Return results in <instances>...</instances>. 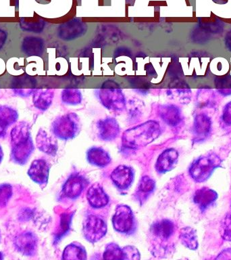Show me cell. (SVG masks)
Returning <instances> with one entry per match:
<instances>
[{"mask_svg": "<svg viewBox=\"0 0 231 260\" xmlns=\"http://www.w3.org/2000/svg\"><path fill=\"white\" fill-rule=\"evenodd\" d=\"M161 134L158 122L149 121L126 131L123 136V144L125 148L135 149L147 146Z\"/></svg>", "mask_w": 231, "mask_h": 260, "instance_id": "1", "label": "cell"}, {"mask_svg": "<svg viewBox=\"0 0 231 260\" xmlns=\"http://www.w3.org/2000/svg\"><path fill=\"white\" fill-rule=\"evenodd\" d=\"M12 156L16 162L23 164L29 158L33 150L29 125L20 122L12 129Z\"/></svg>", "mask_w": 231, "mask_h": 260, "instance_id": "2", "label": "cell"}, {"mask_svg": "<svg viewBox=\"0 0 231 260\" xmlns=\"http://www.w3.org/2000/svg\"><path fill=\"white\" fill-rule=\"evenodd\" d=\"M221 162L220 157L213 152L205 154L192 162L189 168L190 176L196 182H205L220 167Z\"/></svg>", "mask_w": 231, "mask_h": 260, "instance_id": "3", "label": "cell"}, {"mask_svg": "<svg viewBox=\"0 0 231 260\" xmlns=\"http://www.w3.org/2000/svg\"><path fill=\"white\" fill-rule=\"evenodd\" d=\"M52 128L53 133L60 139H72L80 132V120L75 113L65 114L53 122Z\"/></svg>", "mask_w": 231, "mask_h": 260, "instance_id": "4", "label": "cell"}, {"mask_svg": "<svg viewBox=\"0 0 231 260\" xmlns=\"http://www.w3.org/2000/svg\"><path fill=\"white\" fill-rule=\"evenodd\" d=\"M113 226L117 232L131 235L136 230V220L133 211L127 205H119L112 218Z\"/></svg>", "mask_w": 231, "mask_h": 260, "instance_id": "5", "label": "cell"}, {"mask_svg": "<svg viewBox=\"0 0 231 260\" xmlns=\"http://www.w3.org/2000/svg\"><path fill=\"white\" fill-rule=\"evenodd\" d=\"M107 232V224L103 217L89 215L83 223V235L90 243H94L102 239Z\"/></svg>", "mask_w": 231, "mask_h": 260, "instance_id": "6", "label": "cell"}, {"mask_svg": "<svg viewBox=\"0 0 231 260\" xmlns=\"http://www.w3.org/2000/svg\"><path fill=\"white\" fill-rule=\"evenodd\" d=\"M95 93L100 103L108 110L119 111L125 108L126 99L121 89H97Z\"/></svg>", "mask_w": 231, "mask_h": 260, "instance_id": "7", "label": "cell"}, {"mask_svg": "<svg viewBox=\"0 0 231 260\" xmlns=\"http://www.w3.org/2000/svg\"><path fill=\"white\" fill-rule=\"evenodd\" d=\"M87 26L79 20H73L59 26L58 35L63 40H72L82 36L87 31Z\"/></svg>", "mask_w": 231, "mask_h": 260, "instance_id": "8", "label": "cell"}, {"mask_svg": "<svg viewBox=\"0 0 231 260\" xmlns=\"http://www.w3.org/2000/svg\"><path fill=\"white\" fill-rule=\"evenodd\" d=\"M96 127L99 138L104 141H111L119 135V124L113 118L107 117L99 120Z\"/></svg>", "mask_w": 231, "mask_h": 260, "instance_id": "9", "label": "cell"}, {"mask_svg": "<svg viewBox=\"0 0 231 260\" xmlns=\"http://www.w3.org/2000/svg\"><path fill=\"white\" fill-rule=\"evenodd\" d=\"M87 181L78 174L71 175L63 186V193L67 198L75 199L80 196L87 186Z\"/></svg>", "mask_w": 231, "mask_h": 260, "instance_id": "10", "label": "cell"}, {"mask_svg": "<svg viewBox=\"0 0 231 260\" xmlns=\"http://www.w3.org/2000/svg\"><path fill=\"white\" fill-rule=\"evenodd\" d=\"M36 81L33 77L28 75L14 77L11 82V88L15 94L22 97H27L33 94L36 90Z\"/></svg>", "mask_w": 231, "mask_h": 260, "instance_id": "11", "label": "cell"}, {"mask_svg": "<svg viewBox=\"0 0 231 260\" xmlns=\"http://www.w3.org/2000/svg\"><path fill=\"white\" fill-rule=\"evenodd\" d=\"M111 179L120 190H127L133 182V170L129 167L120 166L111 173Z\"/></svg>", "mask_w": 231, "mask_h": 260, "instance_id": "12", "label": "cell"}, {"mask_svg": "<svg viewBox=\"0 0 231 260\" xmlns=\"http://www.w3.org/2000/svg\"><path fill=\"white\" fill-rule=\"evenodd\" d=\"M50 166L45 160H34L28 171L30 178L41 186H46L48 183Z\"/></svg>", "mask_w": 231, "mask_h": 260, "instance_id": "13", "label": "cell"}, {"mask_svg": "<svg viewBox=\"0 0 231 260\" xmlns=\"http://www.w3.org/2000/svg\"><path fill=\"white\" fill-rule=\"evenodd\" d=\"M178 158V153L175 149L170 148L166 150L158 158L156 164V170L160 174L170 172L176 166Z\"/></svg>", "mask_w": 231, "mask_h": 260, "instance_id": "14", "label": "cell"}, {"mask_svg": "<svg viewBox=\"0 0 231 260\" xmlns=\"http://www.w3.org/2000/svg\"><path fill=\"white\" fill-rule=\"evenodd\" d=\"M16 249L25 255H32L37 247V239L32 233L21 234L15 240Z\"/></svg>", "mask_w": 231, "mask_h": 260, "instance_id": "15", "label": "cell"}, {"mask_svg": "<svg viewBox=\"0 0 231 260\" xmlns=\"http://www.w3.org/2000/svg\"><path fill=\"white\" fill-rule=\"evenodd\" d=\"M87 201L89 205L94 208H102L109 203V197L99 184H94L88 189L87 193Z\"/></svg>", "mask_w": 231, "mask_h": 260, "instance_id": "16", "label": "cell"}, {"mask_svg": "<svg viewBox=\"0 0 231 260\" xmlns=\"http://www.w3.org/2000/svg\"><path fill=\"white\" fill-rule=\"evenodd\" d=\"M212 130V121L206 114L201 113L195 117L194 133L196 139L200 141L206 139Z\"/></svg>", "mask_w": 231, "mask_h": 260, "instance_id": "17", "label": "cell"}, {"mask_svg": "<svg viewBox=\"0 0 231 260\" xmlns=\"http://www.w3.org/2000/svg\"><path fill=\"white\" fill-rule=\"evenodd\" d=\"M159 115L168 125L175 127L182 121L181 111L177 106L174 105H162L160 107Z\"/></svg>", "mask_w": 231, "mask_h": 260, "instance_id": "18", "label": "cell"}, {"mask_svg": "<svg viewBox=\"0 0 231 260\" xmlns=\"http://www.w3.org/2000/svg\"><path fill=\"white\" fill-rule=\"evenodd\" d=\"M44 41L37 37H26L22 41V52L28 56H42L44 51Z\"/></svg>", "mask_w": 231, "mask_h": 260, "instance_id": "19", "label": "cell"}, {"mask_svg": "<svg viewBox=\"0 0 231 260\" xmlns=\"http://www.w3.org/2000/svg\"><path fill=\"white\" fill-rule=\"evenodd\" d=\"M217 197L218 194L216 191L204 187L196 191L194 194V201L196 204L198 205L202 211H204L215 202Z\"/></svg>", "mask_w": 231, "mask_h": 260, "instance_id": "20", "label": "cell"}, {"mask_svg": "<svg viewBox=\"0 0 231 260\" xmlns=\"http://www.w3.org/2000/svg\"><path fill=\"white\" fill-rule=\"evenodd\" d=\"M36 145L38 149L50 155H55L58 150L56 140L49 136L44 130L40 129L36 138Z\"/></svg>", "mask_w": 231, "mask_h": 260, "instance_id": "21", "label": "cell"}, {"mask_svg": "<svg viewBox=\"0 0 231 260\" xmlns=\"http://www.w3.org/2000/svg\"><path fill=\"white\" fill-rule=\"evenodd\" d=\"M54 95L52 89H36L32 95L34 107L41 111H46L52 105Z\"/></svg>", "mask_w": 231, "mask_h": 260, "instance_id": "22", "label": "cell"}, {"mask_svg": "<svg viewBox=\"0 0 231 260\" xmlns=\"http://www.w3.org/2000/svg\"><path fill=\"white\" fill-rule=\"evenodd\" d=\"M87 157L89 164L99 168H104L111 162L110 156L101 148H90L87 152Z\"/></svg>", "mask_w": 231, "mask_h": 260, "instance_id": "23", "label": "cell"}, {"mask_svg": "<svg viewBox=\"0 0 231 260\" xmlns=\"http://www.w3.org/2000/svg\"><path fill=\"white\" fill-rule=\"evenodd\" d=\"M151 233L160 239L166 240L171 237L174 232V225L168 219L158 221L151 228Z\"/></svg>", "mask_w": 231, "mask_h": 260, "instance_id": "24", "label": "cell"}, {"mask_svg": "<svg viewBox=\"0 0 231 260\" xmlns=\"http://www.w3.org/2000/svg\"><path fill=\"white\" fill-rule=\"evenodd\" d=\"M18 118L17 111L8 106L0 107V127L4 130L16 123Z\"/></svg>", "mask_w": 231, "mask_h": 260, "instance_id": "25", "label": "cell"}, {"mask_svg": "<svg viewBox=\"0 0 231 260\" xmlns=\"http://www.w3.org/2000/svg\"><path fill=\"white\" fill-rule=\"evenodd\" d=\"M180 239L182 245L190 250H196L198 247V236L192 228L185 227L180 232Z\"/></svg>", "mask_w": 231, "mask_h": 260, "instance_id": "26", "label": "cell"}, {"mask_svg": "<svg viewBox=\"0 0 231 260\" xmlns=\"http://www.w3.org/2000/svg\"><path fill=\"white\" fill-rule=\"evenodd\" d=\"M63 259H86L85 248L79 243H72L67 246L62 256Z\"/></svg>", "mask_w": 231, "mask_h": 260, "instance_id": "27", "label": "cell"}, {"mask_svg": "<svg viewBox=\"0 0 231 260\" xmlns=\"http://www.w3.org/2000/svg\"><path fill=\"white\" fill-rule=\"evenodd\" d=\"M62 101L66 105H76L82 102L83 96L79 89H66L62 91Z\"/></svg>", "mask_w": 231, "mask_h": 260, "instance_id": "28", "label": "cell"}, {"mask_svg": "<svg viewBox=\"0 0 231 260\" xmlns=\"http://www.w3.org/2000/svg\"><path fill=\"white\" fill-rule=\"evenodd\" d=\"M214 84L217 91L223 96L231 95V76H219L214 79Z\"/></svg>", "mask_w": 231, "mask_h": 260, "instance_id": "29", "label": "cell"}, {"mask_svg": "<svg viewBox=\"0 0 231 260\" xmlns=\"http://www.w3.org/2000/svg\"><path fill=\"white\" fill-rule=\"evenodd\" d=\"M155 182L148 176H144L140 180L138 186V196L141 197V201L144 200L148 194L153 192L155 188Z\"/></svg>", "mask_w": 231, "mask_h": 260, "instance_id": "30", "label": "cell"}, {"mask_svg": "<svg viewBox=\"0 0 231 260\" xmlns=\"http://www.w3.org/2000/svg\"><path fill=\"white\" fill-rule=\"evenodd\" d=\"M103 259H125V252L119 245L115 243H109L106 246Z\"/></svg>", "mask_w": 231, "mask_h": 260, "instance_id": "31", "label": "cell"}, {"mask_svg": "<svg viewBox=\"0 0 231 260\" xmlns=\"http://www.w3.org/2000/svg\"><path fill=\"white\" fill-rule=\"evenodd\" d=\"M20 28L24 31L35 32L40 34L44 30L45 22L41 20L40 21L28 22L22 18L20 22Z\"/></svg>", "mask_w": 231, "mask_h": 260, "instance_id": "32", "label": "cell"}, {"mask_svg": "<svg viewBox=\"0 0 231 260\" xmlns=\"http://www.w3.org/2000/svg\"><path fill=\"white\" fill-rule=\"evenodd\" d=\"M220 235L223 239L231 241V213H228L221 222Z\"/></svg>", "mask_w": 231, "mask_h": 260, "instance_id": "33", "label": "cell"}, {"mask_svg": "<svg viewBox=\"0 0 231 260\" xmlns=\"http://www.w3.org/2000/svg\"><path fill=\"white\" fill-rule=\"evenodd\" d=\"M12 194L11 186L9 184L0 185V207L5 206Z\"/></svg>", "mask_w": 231, "mask_h": 260, "instance_id": "34", "label": "cell"}, {"mask_svg": "<svg viewBox=\"0 0 231 260\" xmlns=\"http://www.w3.org/2000/svg\"><path fill=\"white\" fill-rule=\"evenodd\" d=\"M123 250L124 252H125V259H139V251H138V250L136 249V248L129 246V247L124 248Z\"/></svg>", "mask_w": 231, "mask_h": 260, "instance_id": "35", "label": "cell"}, {"mask_svg": "<svg viewBox=\"0 0 231 260\" xmlns=\"http://www.w3.org/2000/svg\"><path fill=\"white\" fill-rule=\"evenodd\" d=\"M222 119L227 125H231V101L224 106L223 109Z\"/></svg>", "mask_w": 231, "mask_h": 260, "instance_id": "36", "label": "cell"}, {"mask_svg": "<svg viewBox=\"0 0 231 260\" xmlns=\"http://www.w3.org/2000/svg\"><path fill=\"white\" fill-rule=\"evenodd\" d=\"M224 44L227 50L231 52V29L225 36Z\"/></svg>", "mask_w": 231, "mask_h": 260, "instance_id": "37", "label": "cell"}, {"mask_svg": "<svg viewBox=\"0 0 231 260\" xmlns=\"http://www.w3.org/2000/svg\"><path fill=\"white\" fill-rule=\"evenodd\" d=\"M7 32L5 30L0 29V50L6 44V40H7Z\"/></svg>", "mask_w": 231, "mask_h": 260, "instance_id": "38", "label": "cell"}, {"mask_svg": "<svg viewBox=\"0 0 231 260\" xmlns=\"http://www.w3.org/2000/svg\"><path fill=\"white\" fill-rule=\"evenodd\" d=\"M3 156H4L3 151H2L1 146H0V162L2 161V158H3Z\"/></svg>", "mask_w": 231, "mask_h": 260, "instance_id": "39", "label": "cell"}, {"mask_svg": "<svg viewBox=\"0 0 231 260\" xmlns=\"http://www.w3.org/2000/svg\"><path fill=\"white\" fill-rule=\"evenodd\" d=\"M4 131H5V130H4L1 127H0V135H1L2 134H4Z\"/></svg>", "mask_w": 231, "mask_h": 260, "instance_id": "40", "label": "cell"}, {"mask_svg": "<svg viewBox=\"0 0 231 260\" xmlns=\"http://www.w3.org/2000/svg\"><path fill=\"white\" fill-rule=\"evenodd\" d=\"M3 259V256H2V253H0V259Z\"/></svg>", "mask_w": 231, "mask_h": 260, "instance_id": "41", "label": "cell"}]
</instances>
